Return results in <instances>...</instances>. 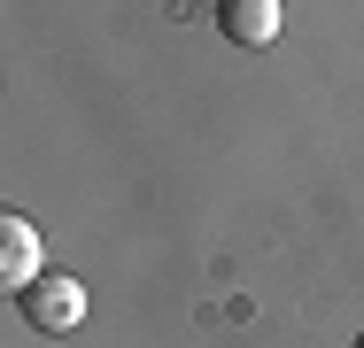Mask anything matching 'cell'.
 Listing matches in <instances>:
<instances>
[{
  "mask_svg": "<svg viewBox=\"0 0 364 348\" xmlns=\"http://www.w3.org/2000/svg\"><path fill=\"white\" fill-rule=\"evenodd\" d=\"M23 317L39 333H70V325H85V286L63 278V271H47L39 286H23Z\"/></svg>",
  "mask_w": 364,
  "mask_h": 348,
  "instance_id": "6da1fadb",
  "label": "cell"
},
{
  "mask_svg": "<svg viewBox=\"0 0 364 348\" xmlns=\"http://www.w3.org/2000/svg\"><path fill=\"white\" fill-rule=\"evenodd\" d=\"M0 278H8L16 294L47 278V256H39V232H31L23 217H0Z\"/></svg>",
  "mask_w": 364,
  "mask_h": 348,
  "instance_id": "7a4b0ae2",
  "label": "cell"
},
{
  "mask_svg": "<svg viewBox=\"0 0 364 348\" xmlns=\"http://www.w3.org/2000/svg\"><path fill=\"white\" fill-rule=\"evenodd\" d=\"M218 31L240 39V47H272V39H279V0H225Z\"/></svg>",
  "mask_w": 364,
  "mask_h": 348,
  "instance_id": "3957f363",
  "label": "cell"
},
{
  "mask_svg": "<svg viewBox=\"0 0 364 348\" xmlns=\"http://www.w3.org/2000/svg\"><path fill=\"white\" fill-rule=\"evenodd\" d=\"M357 348H364V333H357Z\"/></svg>",
  "mask_w": 364,
  "mask_h": 348,
  "instance_id": "277c9868",
  "label": "cell"
}]
</instances>
